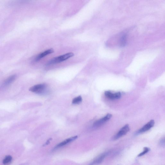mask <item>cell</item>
Instances as JSON below:
<instances>
[{"instance_id":"8992f818","label":"cell","mask_w":165,"mask_h":165,"mask_svg":"<svg viewBox=\"0 0 165 165\" xmlns=\"http://www.w3.org/2000/svg\"><path fill=\"white\" fill-rule=\"evenodd\" d=\"M105 95L107 98L111 100L119 99L121 96V93L119 92L113 93L109 91H105Z\"/></svg>"},{"instance_id":"8fae6325","label":"cell","mask_w":165,"mask_h":165,"mask_svg":"<svg viewBox=\"0 0 165 165\" xmlns=\"http://www.w3.org/2000/svg\"><path fill=\"white\" fill-rule=\"evenodd\" d=\"M12 160V158L11 155H7L6 156L3 161V163L5 165L11 162Z\"/></svg>"},{"instance_id":"5bb4252c","label":"cell","mask_w":165,"mask_h":165,"mask_svg":"<svg viewBox=\"0 0 165 165\" xmlns=\"http://www.w3.org/2000/svg\"><path fill=\"white\" fill-rule=\"evenodd\" d=\"M159 144L162 146H165V138H163L159 142Z\"/></svg>"},{"instance_id":"52a82bcc","label":"cell","mask_w":165,"mask_h":165,"mask_svg":"<svg viewBox=\"0 0 165 165\" xmlns=\"http://www.w3.org/2000/svg\"><path fill=\"white\" fill-rule=\"evenodd\" d=\"M108 153H104L95 158L91 163L90 165H98L101 163L108 155Z\"/></svg>"},{"instance_id":"7a4b0ae2","label":"cell","mask_w":165,"mask_h":165,"mask_svg":"<svg viewBox=\"0 0 165 165\" xmlns=\"http://www.w3.org/2000/svg\"><path fill=\"white\" fill-rule=\"evenodd\" d=\"M130 127L128 124L126 125L122 128H121L119 131L113 137L112 140H116L123 137L129 131Z\"/></svg>"},{"instance_id":"4fadbf2b","label":"cell","mask_w":165,"mask_h":165,"mask_svg":"<svg viewBox=\"0 0 165 165\" xmlns=\"http://www.w3.org/2000/svg\"><path fill=\"white\" fill-rule=\"evenodd\" d=\"M150 150V149L149 148L147 147H144L143 151L138 155V157H141V156L144 155L148 152H149Z\"/></svg>"},{"instance_id":"9c48e42d","label":"cell","mask_w":165,"mask_h":165,"mask_svg":"<svg viewBox=\"0 0 165 165\" xmlns=\"http://www.w3.org/2000/svg\"><path fill=\"white\" fill-rule=\"evenodd\" d=\"M77 138V136H76L66 139V140H64V141L62 142L61 143H60V144L57 145L56 146V148H58L60 147L63 146H64L65 145H66V144H68V143L72 142L73 141L75 140Z\"/></svg>"},{"instance_id":"7c38bea8","label":"cell","mask_w":165,"mask_h":165,"mask_svg":"<svg viewBox=\"0 0 165 165\" xmlns=\"http://www.w3.org/2000/svg\"><path fill=\"white\" fill-rule=\"evenodd\" d=\"M82 100V98L81 96H79L74 99L72 103L73 104H79L81 102Z\"/></svg>"},{"instance_id":"30bf717a","label":"cell","mask_w":165,"mask_h":165,"mask_svg":"<svg viewBox=\"0 0 165 165\" xmlns=\"http://www.w3.org/2000/svg\"><path fill=\"white\" fill-rule=\"evenodd\" d=\"M16 78V75H13L8 77L4 81L2 86V87H5L10 85L15 80Z\"/></svg>"},{"instance_id":"ba28073f","label":"cell","mask_w":165,"mask_h":165,"mask_svg":"<svg viewBox=\"0 0 165 165\" xmlns=\"http://www.w3.org/2000/svg\"><path fill=\"white\" fill-rule=\"evenodd\" d=\"M54 51L53 49H50L47 50L43 53L39 54L35 58V61L36 62H38V61L40 60L41 59L49 55L50 54L54 53Z\"/></svg>"},{"instance_id":"5b68a950","label":"cell","mask_w":165,"mask_h":165,"mask_svg":"<svg viewBox=\"0 0 165 165\" xmlns=\"http://www.w3.org/2000/svg\"><path fill=\"white\" fill-rule=\"evenodd\" d=\"M112 116L110 114H108L106 116L97 120L94 124V127L98 128L102 126L109 120L112 117Z\"/></svg>"},{"instance_id":"3957f363","label":"cell","mask_w":165,"mask_h":165,"mask_svg":"<svg viewBox=\"0 0 165 165\" xmlns=\"http://www.w3.org/2000/svg\"><path fill=\"white\" fill-rule=\"evenodd\" d=\"M155 124L154 120H152L140 129H139L135 133V135H137L149 131L153 127Z\"/></svg>"},{"instance_id":"277c9868","label":"cell","mask_w":165,"mask_h":165,"mask_svg":"<svg viewBox=\"0 0 165 165\" xmlns=\"http://www.w3.org/2000/svg\"><path fill=\"white\" fill-rule=\"evenodd\" d=\"M46 88V85L45 84H39L34 85L30 88V91L37 94H41L44 92Z\"/></svg>"},{"instance_id":"6da1fadb","label":"cell","mask_w":165,"mask_h":165,"mask_svg":"<svg viewBox=\"0 0 165 165\" xmlns=\"http://www.w3.org/2000/svg\"><path fill=\"white\" fill-rule=\"evenodd\" d=\"M74 56V54L73 53H71L55 57L50 60L48 63L47 65H49L62 62Z\"/></svg>"}]
</instances>
